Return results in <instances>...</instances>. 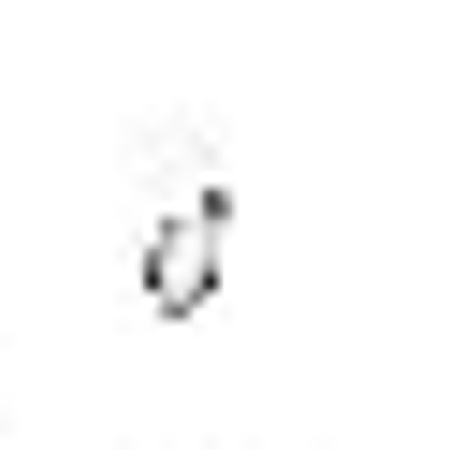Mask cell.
<instances>
[{"label":"cell","instance_id":"1","mask_svg":"<svg viewBox=\"0 0 465 450\" xmlns=\"http://www.w3.org/2000/svg\"><path fill=\"white\" fill-rule=\"evenodd\" d=\"M218 276H232V160H218L189 116H160V131H145L131 290H145V319H203V305H218Z\"/></svg>","mask_w":465,"mask_h":450},{"label":"cell","instance_id":"2","mask_svg":"<svg viewBox=\"0 0 465 450\" xmlns=\"http://www.w3.org/2000/svg\"><path fill=\"white\" fill-rule=\"evenodd\" d=\"M0 421H15V392H0Z\"/></svg>","mask_w":465,"mask_h":450}]
</instances>
